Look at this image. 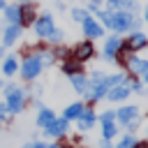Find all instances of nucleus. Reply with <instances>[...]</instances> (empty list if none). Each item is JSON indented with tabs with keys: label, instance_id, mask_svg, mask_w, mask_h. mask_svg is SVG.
<instances>
[{
	"label": "nucleus",
	"instance_id": "obj_1",
	"mask_svg": "<svg viewBox=\"0 0 148 148\" xmlns=\"http://www.w3.org/2000/svg\"><path fill=\"white\" fill-rule=\"evenodd\" d=\"M5 106H7V111L9 113H21L23 109H25V92L18 88V86H14V83H9L7 88H5Z\"/></svg>",
	"mask_w": 148,
	"mask_h": 148
},
{
	"label": "nucleus",
	"instance_id": "obj_2",
	"mask_svg": "<svg viewBox=\"0 0 148 148\" xmlns=\"http://www.w3.org/2000/svg\"><path fill=\"white\" fill-rule=\"evenodd\" d=\"M141 25L139 18H134L130 12H111V25L116 32H127V30H136Z\"/></svg>",
	"mask_w": 148,
	"mask_h": 148
},
{
	"label": "nucleus",
	"instance_id": "obj_3",
	"mask_svg": "<svg viewBox=\"0 0 148 148\" xmlns=\"http://www.w3.org/2000/svg\"><path fill=\"white\" fill-rule=\"evenodd\" d=\"M42 60H39V56H25V60H23V65H21V76L25 79V81H32V79H37L39 74H42Z\"/></svg>",
	"mask_w": 148,
	"mask_h": 148
},
{
	"label": "nucleus",
	"instance_id": "obj_4",
	"mask_svg": "<svg viewBox=\"0 0 148 148\" xmlns=\"http://www.w3.org/2000/svg\"><path fill=\"white\" fill-rule=\"evenodd\" d=\"M95 56V46H92V42L88 39V42H79L72 51H69V58H74V60H79V62H86V60H90Z\"/></svg>",
	"mask_w": 148,
	"mask_h": 148
},
{
	"label": "nucleus",
	"instance_id": "obj_5",
	"mask_svg": "<svg viewBox=\"0 0 148 148\" xmlns=\"http://www.w3.org/2000/svg\"><path fill=\"white\" fill-rule=\"evenodd\" d=\"M69 130V120L67 118H53L46 127H44V134L46 136H65Z\"/></svg>",
	"mask_w": 148,
	"mask_h": 148
},
{
	"label": "nucleus",
	"instance_id": "obj_6",
	"mask_svg": "<svg viewBox=\"0 0 148 148\" xmlns=\"http://www.w3.org/2000/svg\"><path fill=\"white\" fill-rule=\"evenodd\" d=\"M143 46H148V37H146L141 30L132 32V35L123 42V49H127L130 53H132V51H139V49H143Z\"/></svg>",
	"mask_w": 148,
	"mask_h": 148
},
{
	"label": "nucleus",
	"instance_id": "obj_7",
	"mask_svg": "<svg viewBox=\"0 0 148 148\" xmlns=\"http://www.w3.org/2000/svg\"><path fill=\"white\" fill-rule=\"evenodd\" d=\"M56 25H53V16L51 14H42L39 18H35V32H37V37H49V32L53 30Z\"/></svg>",
	"mask_w": 148,
	"mask_h": 148
},
{
	"label": "nucleus",
	"instance_id": "obj_8",
	"mask_svg": "<svg viewBox=\"0 0 148 148\" xmlns=\"http://www.w3.org/2000/svg\"><path fill=\"white\" fill-rule=\"evenodd\" d=\"M120 49H123V37H118V35L109 37L106 44H104V60H113Z\"/></svg>",
	"mask_w": 148,
	"mask_h": 148
},
{
	"label": "nucleus",
	"instance_id": "obj_9",
	"mask_svg": "<svg viewBox=\"0 0 148 148\" xmlns=\"http://www.w3.org/2000/svg\"><path fill=\"white\" fill-rule=\"evenodd\" d=\"M127 72L130 74H134V76H143L146 72H148V60H139L136 56H130V60H127Z\"/></svg>",
	"mask_w": 148,
	"mask_h": 148
},
{
	"label": "nucleus",
	"instance_id": "obj_10",
	"mask_svg": "<svg viewBox=\"0 0 148 148\" xmlns=\"http://www.w3.org/2000/svg\"><path fill=\"white\" fill-rule=\"evenodd\" d=\"M81 25H83V35H86V37H90V39H95V37H104V30H102V25H99L95 18L88 16Z\"/></svg>",
	"mask_w": 148,
	"mask_h": 148
},
{
	"label": "nucleus",
	"instance_id": "obj_11",
	"mask_svg": "<svg viewBox=\"0 0 148 148\" xmlns=\"http://www.w3.org/2000/svg\"><path fill=\"white\" fill-rule=\"evenodd\" d=\"M69 79H72V86H74V90H76L79 95H83V97L90 95V81H88V76H83V72H81V74H74V76H69Z\"/></svg>",
	"mask_w": 148,
	"mask_h": 148
},
{
	"label": "nucleus",
	"instance_id": "obj_12",
	"mask_svg": "<svg viewBox=\"0 0 148 148\" xmlns=\"http://www.w3.org/2000/svg\"><path fill=\"white\" fill-rule=\"evenodd\" d=\"M130 88H127V83H123V86H113V88H109L106 90V99H111V102H123V99H127L130 97Z\"/></svg>",
	"mask_w": 148,
	"mask_h": 148
},
{
	"label": "nucleus",
	"instance_id": "obj_13",
	"mask_svg": "<svg viewBox=\"0 0 148 148\" xmlns=\"http://www.w3.org/2000/svg\"><path fill=\"white\" fill-rule=\"evenodd\" d=\"M136 116H139V109H136V106H120V109L116 111V120L123 123V125L136 120Z\"/></svg>",
	"mask_w": 148,
	"mask_h": 148
},
{
	"label": "nucleus",
	"instance_id": "obj_14",
	"mask_svg": "<svg viewBox=\"0 0 148 148\" xmlns=\"http://www.w3.org/2000/svg\"><path fill=\"white\" fill-rule=\"evenodd\" d=\"M97 123V118H95V113H92V109H88V106H83V111H81V116L76 118V125H79V130L83 132V130H90L92 125Z\"/></svg>",
	"mask_w": 148,
	"mask_h": 148
},
{
	"label": "nucleus",
	"instance_id": "obj_15",
	"mask_svg": "<svg viewBox=\"0 0 148 148\" xmlns=\"http://www.w3.org/2000/svg\"><path fill=\"white\" fill-rule=\"evenodd\" d=\"M109 9L111 12H134L136 9V0H109Z\"/></svg>",
	"mask_w": 148,
	"mask_h": 148
},
{
	"label": "nucleus",
	"instance_id": "obj_16",
	"mask_svg": "<svg viewBox=\"0 0 148 148\" xmlns=\"http://www.w3.org/2000/svg\"><path fill=\"white\" fill-rule=\"evenodd\" d=\"M5 18L9 25H18L21 23V5H7L5 7Z\"/></svg>",
	"mask_w": 148,
	"mask_h": 148
},
{
	"label": "nucleus",
	"instance_id": "obj_17",
	"mask_svg": "<svg viewBox=\"0 0 148 148\" xmlns=\"http://www.w3.org/2000/svg\"><path fill=\"white\" fill-rule=\"evenodd\" d=\"M35 18H37V12H35V5H25V7H21V28H28L30 23H35Z\"/></svg>",
	"mask_w": 148,
	"mask_h": 148
},
{
	"label": "nucleus",
	"instance_id": "obj_18",
	"mask_svg": "<svg viewBox=\"0 0 148 148\" xmlns=\"http://www.w3.org/2000/svg\"><path fill=\"white\" fill-rule=\"evenodd\" d=\"M62 72L65 74H69V76H74V74H81L83 72V62H79V60H74V58H65L62 60Z\"/></svg>",
	"mask_w": 148,
	"mask_h": 148
},
{
	"label": "nucleus",
	"instance_id": "obj_19",
	"mask_svg": "<svg viewBox=\"0 0 148 148\" xmlns=\"http://www.w3.org/2000/svg\"><path fill=\"white\" fill-rule=\"evenodd\" d=\"M18 35H21V25H7L5 32H2V46L14 44V42L18 39Z\"/></svg>",
	"mask_w": 148,
	"mask_h": 148
},
{
	"label": "nucleus",
	"instance_id": "obj_20",
	"mask_svg": "<svg viewBox=\"0 0 148 148\" xmlns=\"http://www.w3.org/2000/svg\"><path fill=\"white\" fill-rule=\"evenodd\" d=\"M81 111H83V104H79V102H76V104H69V106L65 109V116H62V118H67V120H76V118L81 116Z\"/></svg>",
	"mask_w": 148,
	"mask_h": 148
},
{
	"label": "nucleus",
	"instance_id": "obj_21",
	"mask_svg": "<svg viewBox=\"0 0 148 148\" xmlns=\"http://www.w3.org/2000/svg\"><path fill=\"white\" fill-rule=\"evenodd\" d=\"M53 118H56V116H53L51 109H39V113H37V125H39V127H46Z\"/></svg>",
	"mask_w": 148,
	"mask_h": 148
},
{
	"label": "nucleus",
	"instance_id": "obj_22",
	"mask_svg": "<svg viewBox=\"0 0 148 148\" xmlns=\"http://www.w3.org/2000/svg\"><path fill=\"white\" fill-rule=\"evenodd\" d=\"M118 134V125H116V120H111V123H102V136L104 139H113Z\"/></svg>",
	"mask_w": 148,
	"mask_h": 148
},
{
	"label": "nucleus",
	"instance_id": "obj_23",
	"mask_svg": "<svg viewBox=\"0 0 148 148\" xmlns=\"http://www.w3.org/2000/svg\"><path fill=\"white\" fill-rule=\"evenodd\" d=\"M18 69V62H16V58L14 56H9L5 62H2V74H7V76H12L14 72Z\"/></svg>",
	"mask_w": 148,
	"mask_h": 148
},
{
	"label": "nucleus",
	"instance_id": "obj_24",
	"mask_svg": "<svg viewBox=\"0 0 148 148\" xmlns=\"http://www.w3.org/2000/svg\"><path fill=\"white\" fill-rule=\"evenodd\" d=\"M125 83V74H113V76H104V86L106 90L113 88V86H123Z\"/></svg>",
	"mask_w": 148,
	"mask_h": 148
},
{
	"label": "nucleus",
	"instance_id": "obj_25",
	"mask_svg": "<svg viewBox=\"0 0 148 148\" xmlns=\"http://www.w3.org/2000/svg\"><path fill=\"white\" fill-rule=\"evenodd\" d=\"M72 18H74L76 23H83V21L88 18V12L81 9V7H74V9H72Z\"/></svg>",
	"mask_w": 148,
	"mask_h": 148
},
{
	"label": "nucleus",
	"instance_id": "obj_26",
	"mask_svg": "<svg viewBox=\"0 0 148 148\" xmlns=\"http://www.w3.org/2000/svg\"><path fill=\"white\" fill-rule=\"evenodd\" d=\"M62 37H65V32H62V30H58V28H53V30L49 32V37H46V39H49L51 44H60V42H62Z\"/></svg>",
	"mask_w": 148,
	"mask_h": 148
},
{
	"label": "nucleus",
	"instance_id": "obj_27",
	"mask_svg": "<svg viewBox=\"0 0 148 148\" xmlns=\"http://www.w3.org/2000/svg\"><path fill=\"white\" fill-rule=\"evenodd\" d=\"M134 143H136V139H134L132 134H127V136L120 139V143H118L116 148H134Z\"/></svg>",
	"mask_w": 148,
	"mask_h": 148
},
{
	"label": "nucleus",
	"instance_id": "obj_28",
	"mask_svg": "<svg viewBox=\"0 0 148 148\" xmlns=\"http://www.w3.org/2000/svg\"><path fill=\"white\" fill-rule=\"evenodd\" d=\"M97 18H102L104 25H111V12H102V9H97Z\"/></svg>",
	"mask_w": 148,
	"mask_h": 148
},
{
	"label": "nucleus",
	"instance_id": "obj_29",
	"mask_svg": "<svg viewBox=\"0 0 148 148\" xmlns=\"http://www.w3.org/2000/svg\"><path fill=\"white\" fill-rule=\"evenodd\" d=\"M97 120H99V123H111V120H116V111H104Z\"/></svg>",
	"mask_w": 148,
	"mask_h": 148
},
{
	"label": "nucleus",
	"instance_id": "obj_30",
	"mask_svg": "<svg viewBox=\"0 0 148 148\" xmlns=\"http://www.w3.org/2000/svg\"><path fill=\"white\" fill-rule=\"evenodd\" d=\"M127 88H130L132 92H141V90H143V86H141V81H139V79L130 81V83H127Z\"/></svg>",
	"mask_w": 148,
	"mask_h": 148
},
{
	"label": "nucleus",
	"instance_id": "obj_31",
	"mask_svg": "<svg viewBox=\"0 0 148 148\" xmlns=\"http://www.w3.org/2000/svg\"><path fill=\"white\" fill-rule=\"evenodd\" d=\"M90 9H102V0H90Z\"/></svg>",
	"mask_w": 148,
	"mask_h": 148
},
{
	"label": "nucleus",
	"instance_id": "obj_32",
	"mask_svg": "<svg viewBox=\"0 0 148 148\" xmlns=\"http://www.w3.org/2000/svg\"><path fill=\"white\" fill-rule=\"evenodd\" d=\"M7 113H9V111H7V106L0 102V118H7Z\"/></svg>",
	"mask_w": 148,
	"mask_h": 148
},
{
	"label": "nucleus",
	"instance_id": "obj_33",
	"mask_svg": "<svg viewBox=\"0 0 148 148\" xmlns=\"http://www.w3.org/2000/svg\"><path fill=\"white\" fill-rule=\"evenodd\" d=\"M23 148H46V143H25Z\"/></svg>",
	"mask_w": 148,
	"mask_h": 148
},
{
	"label": "nucleus",
	"instance_id": "obj_34",
	"mask_svg": "<svg viewBox=\"0 0 148 148\" xmlns=\"http://www.w3.org/2000/svg\"><path fill=\"white\" fill-rule=\"evenodd\" d=\"M134 148H148V141H139V143H134Z\"/></svg>",
	"mask_w": 148,
	"mask_h": 148
},
{
	"label": "nucleus",
	"instance_id": "obj_35",
	"mask_svg": "<svg viewBox=\"0 0 148 148\" xmlns=\"http://www.w3.org/2000/svg\"><path fill=\"white\" fill-rule=\"evenodd\" d=\"M46 148H65V146H60V143H51V146H46Z\"/></svg>",
	"mask_w": 148,
	"mask_h": 148
},
{
	"label": "nucleus",
	"instance_id": "obj_36",
	"mask_svg": "<svg viewBox=\"0 0 148 148\" xmlns=\"http://www.w3.org/2000/svg\"><path fill=\"white\" fill-rule=\"evenodd\" d=\"M143 18H146V23H148V7H146V12H143Z\"/></svg>",
	"mask_w": 148,
	"mask_h": 148
},
{
	"label": "nucleus",
	"instance_id": "obj_37",
	"mask_svg": "<svg viewBox=\"0 0 148 148\" xmlns=\"http://www.w3.org/2000/svg\"><path fill=\"white\" fill-rule=\"evenodd\" d=\"M2 56H5V46H0V58H2Z\"/></svg>",
	"mask_w": 148,
	"mask_h": 148
},
{
	"label": "nucleus",
	"instance_id": "obj_38",
	"mask_svg": "<svg viewBox=\"0 0 148 148\" xmlns=\"http://www.w3.org/2000/svg\"><path fill=\"white\" fill-rule=\"evenodd\" d=\"M5 7H7V5H5V0H0V9H5Z\"/></svg>",
	"mask_w": 148,
	"mask_h": 148
},
{
	"label": "nucleus",
	"instance_id": "obj_39",
	"mask_svg": "<svg viewBox=\"0 0 148 148\" xmlns=\"http://www.w3.org/2000/svg\"><path fill=\"white\" fill-rule=\"evenodd\" d=\"M143 81H146V83H148V72H146V74H143Z\"/></svg>",
	"mask_w": 148,
	"mask_h": 148
},
{
	"label": "nucleus",
	"instance_id": "obj_40",
	"mask_svg": "<svg viewBox=\"0 0 148 148\" xmlns=\"http://www.w3.org/2000/svg\"><path fill=\"white\" fill-rule=\"evenodd\" d=\"M2 88H5V86H2V81H0V90H2Z\"/></svg>",
	"mask_w": 148,
	"mask_h": 148
},
{
	"label": "nucleus",
	"instance_id": "obj_41",
	"mask_svg": "<svg viewBox=\"0 0 148 148\" xmlns=\"http://www.w3.org/2000/svg\"><path fill=\"white\" fill-rule=\"evenodd\" d=\"M102 148H113V146H102Z\"/></svg>",
	"mask_w": 148,
	"mask_h": 148
},
{
	"label": "nucleus",
	"instance_id": "obj_42",
	"mask_svg": "<svg viewBox=\"0 0 148 148\" xmlns=\"http://www.w3.org/2000/svg\"><path fill=\"white\" fill-rule=\"evenodd\" d=\"M28 2H30V0H28Z\"/></svg>",
	"mask_w": 148,
	"mask_h": 148
}]
</instances>
